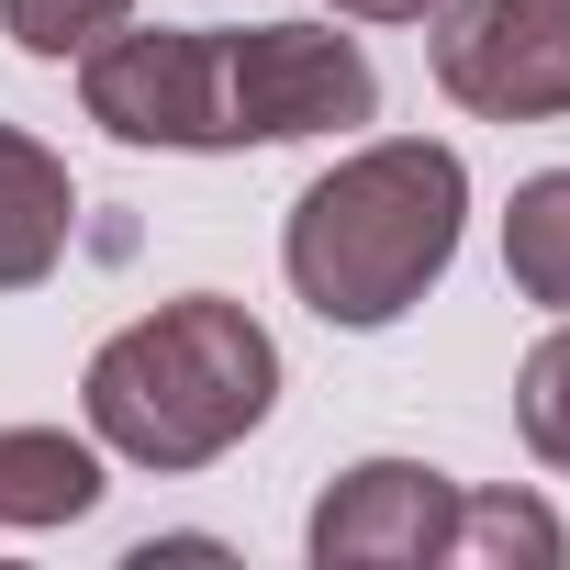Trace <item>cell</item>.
<instances>
[{
	"label": "cell",
	"mask_w": 570,
	"mask_h": 570,
	"mask_svg": "<svg viewBox=\"0 0 570 570\" xmlns=\"http://www.w3.org/2000/svg\"><path fill=\"white\" fill-rule=\"evenodd\" d=\"M79 101L112 146L168 157H235V90H224V23H112L79 57Z\"/></svg>",
	"instance_id": "3"
},
{
	"label": "cell",
	"mask_w": 570,
	"mask_h": 570,
	"mask_svg": "<svg viewBox=\"0 0 570 570\" xmlns=\"http://www.w3.org/2000/svg\"><path fill=\"white\" fill-rule=\"evenodd\" d=\"M514 436L548 459V470H570V314L525 347V370H514Z\"/></svg>",
	"instance_id": "11"
},
{
	"label": "cell",
	"mask_w": 570,
	"mask_h": 570,
	"mask_svg": "<svg viewBox=\"0 0 570 570\" xmlns=\"http://www.w3.org/2000/svg\"><path fill=\"white\" fill-rule=\"evenodd\" d=\"M503 279L537 314H570V168H537L503 213Z\"/></svg>",
	"instance_id": "9"
},
{
	"label": "cell",
	"mask_w": 570,
	"mask_h": 570,
	"mask_svg": "<svg viewBox=\"0 0 570 570\" xmlns=\"http://www.w3.org/2000/svg\"><path fill=\"white\" fill-rule=\"evenodd\" d=\"M90 503H101V436H68V425H0V525H12V537L79 525Z\"/></svg>",
	"instance_id": "8"
},
{
	"label": "cell",
	"mask_w": 570,
	"mask_h": 570,
	"mask_svg": "<svg viewBox=\"0 0 570 570\" xmlns=\"http://www.w3.org/2000/svg\"><path fill=\"white\" fill-rule=\"evenodd\" d=\"M425 68L481 124H570V0H436Z\"/></svg>",
	"instance_id": "5"
},
{
	"label": "cell",
	"mask_w": 570,
	"mask_h": 570,
	"mask_svg": "<svg viewBox=\"0 0 570 570\" xmlns=\"http://www.w3.org/2000/svg\"><path fill=\"white\" fill-rule=\"evenodd\" d=\"M268 403H279V347L224 292H179V303L135 314L79 370L90 436L135 470H213L224 448H246L268 425Z\"/></svg>",
	"instance_id": "2"
},
{
	"label": "cell",
	"mask_w": 570,
	"mask_h": 570,
	"mask_svg": "<svg viewBox=\"0 0 570 570\" xmlns=\"http://www.w3.org/2000/svg\"><path fill=\"white\" fill-rule=\"evenodd\" d=\"M448 559L459 570H559L570 559V537H559V514L537 503V492H459V525H448Z\"/></svg>",
	"instance_id": "10"
},
{
	"label": "cell",
	"mask_w": 570,
	"mask_h": 570,
	"mask_svg": "<svg viewBox=\"0 0 570 570\" xmlns=\"http://www.w3.org/2000/svg\"><path fill=\"white\" fill-rule=\"evenodd\" d=\"M448 525H459V481L425 470V459H358L325 481L303 548L314 570H425L448 559Z\"/></svg>",
	"instance_id": "6"
},
{
	"label": "cell",
	"mask_w": 570,
	"mask_h": 570,
	"mask_svg": "<svg viewBox=\"0 0 570 570\" xmlns=\"http://www.w3.org/2000/svg\"><path fill=\"white\" fill-rule=\"evenodd\" d=\"M224 90H235V146L358 135L381 112L370 46L325 35V23H224Z\"/></svg>",
	"instance_id": "4"
},
{
	"label": "cell",
	"mask_w": 570,
	"mask_h": 570,
	"mask_svg": "<svg viewBox=\"0 0 570 570\" xmlns=\"http://www.w3.org/2000/svg\"><path fill=\"white\" fill-rule=\"evenodd\" d=\"M112 23H135V0H0V35H12L23 57H46V68L90 57Z\"/></svg>",
	"instance_id": "12"
},
{
	"label": "cell",
	"mask_w": 570,
	"mask_h": 570,
	"mask_svg": "<svg viewBox=\"0 0 570 570\" xmlns=\"http://www.w3.org/2000/svg\"><path fill=\"white\" fill-rule=\"evenodd\" d=\"M336 12H347V23H425L436 0H336Z\"/></svg>",
	"instance_id": "13"
},
{
	"label": "cell",
	"mask_w": 570,
	"mask_h": 570,
	"mask_svg": "<svg viewBox=\"0 0 570 570\" xmlns=\"http://www.w3.org/2000/svg\"><path fill=\"white\" fill-rule=\"evenodd\" d=\"M459 224H470V168H459V146H436V135H381V146L336 157V168L292 202V224H279V268H292V292H303L325 325L381 336V325H403L436 279H448Z\"/></svg>",
	"instance_id": "1"
},
{
	"label": "cell",
	"mask_w": 570,
	"mask_h": 570,
	"mask_svg": "<svg viewBox=\"0 0 570 570\" xmlns=\"http://www.w3.org/2000/svg\"><path fill=\"white\" fill-rule=\"evenodd\" d=\"M79 235V179L57 146H35L23 124H0V292H35V279H57Z\"/></svg>",
	"instance_id": "7"
}]
</instances>
